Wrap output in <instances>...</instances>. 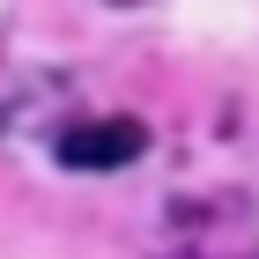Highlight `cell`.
I'll list each match as a JSON object with an SVG mask.
<instances>
[{
	"mask_svg": "<svg viewBox=\"0 0 259 259\" xmlns=\"http://www.w3.org/2000/svg\"><path fill=\"white\" fill-rule=\"evenodd\" d=\"M52 148H60L67 170H126V163L148 148V126L126 119V111H119V119H81V126H67Z\"/></svg>",
	"mask_w": 259,
	"mask_h": 259,
	"instance_id": "obj_1",
	"label": "cell"
}]
</instances>
